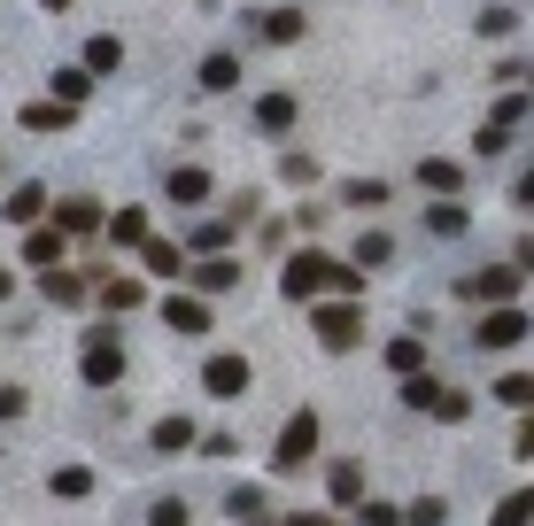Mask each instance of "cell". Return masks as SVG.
<instances>
[{
    "instance_id": "6da1fadb",
    "label": "cell",
    "mask_w": 534,
    "mask_h": 526,
    "mask_svg": "<svg viewBox=\"0 0 534 526\" xmlns=\"http://www.w3.org/2000/svg\"><path fill=\"white\" fill-rule=\"evenodd\" d=\"M318 287H356L349 263H326V256H295L287 263V294H318Z\"/></svg>"
},
{
    "instance_id": "7a4b0ae2",
    "label": "cell",
    "mask_w": 534,
    "mask_h": 526,
    "mask_svg": "<svg viewBox=\"0 0 534 526\" xmlns=\"http://www.w3.org/2000/svg\"><path fill=\"white\" fill-rule=\"evenodd\" d=\"M248 380H256V364H248V356H209V372H202V387L217 395V403L248 395Z\"/></svg>"
},
{
    "instance_id": "3957f363",
    "label": "cell",
    "mask_w": 534,
    "mask_h": 526,
    "mask_svg": "<svg viewBox=\"0 0 534 526\" xmlns=\"http://www.w3.org/2000/svg\"><path fill=\"white\" fill-rule=\"evenodd\" d=\"M310 449H318V410H295V418H287V434H279V449H271V457H279V465L295 472L302 457H310Z\"/></svg>"
},
{
    "instance_id": "277c9868",
    "label": "cell",
    "mask_w": 534,
    "mask_h": 526,
    "mask_svg": "<svg viewBox=\"0 0 534 526\" xmlns=\"http://www.w3.org/2000/svg\"><path fill=\"white\" fill-rule=\"evenodd\" d=\"M356 325H364V318H356L349 302H333V310H318V333H326V349H356Z\"/></svg>"
},
{
    "instance_id": "5b68a950",
    "label": "cell",
    "mask_w": 534,
    "mask_h": 526,
    "mask_svg": "<svg viewBox=\"0 0 534 526\" xmlns=\"http://www.w3.org/2000/svg\"><path fill=\"white\" fill-rule=\"evenodd\" d=\"M519 333H527V318H519V310H488V318H480V341H488V349H511V341H519Z\"/></svg>"
},
{
    "instance_id": "8992f818",
    "label": "cell",
    "mask_w": 534,
    "mask_h": 526,
    "mask_svg": "<svg viewBox=\"0 0 534 526\" xmlns=\"http://www.w3.org/2000/svg\"><path fill=\"white\" fill-rule=\"evenodd\" d=\"M163 318H171L178 333H209V302H202V294H171V302H163Z\"/></svg>"
},
{
    "instance_id": "52a82bcc",
    "label": "cell",
    "mask_w": 534,
    "mask_h": 526,
    "mask_svg": "<svg viewBox=\"0 0 534 526\" xmlns=\"http://www.w3.org/2000/svg\"><path fill=\"white\" fill-rule=\"evenodd\" d=\"M194 449V418H163L155 426V457H186Z\"/></svg>"
},
{
    "instance_id": "ba28073f",
    "label": "cell",
    "mask_w": 534,
    "mask_h": 526,
    "mask_svg": "<svg viewBox=\"0 0 534 526\" xmlns=\"http://www.w3.org/2000/svg\"><path fill=\"white\" fill-rule=\"evenodd\" d=\"M86 380H93V387H109V380H124V356L109 349V341H93V356H86Z\"/></svg>"
},
{
    "instance_id": "9c48e42d",
    "label": "cell",
    "mask_w": 534,
    "mask_h": 526,
    "mask_svg": "<svg viewBox=\"0 0 534 526\" xmlns=\"http://www.w3.org/2000/svg\"><path fill=\"white\" fill-rule=\"evenodd\" d=\"M171 202H186V209L209 202V171H202V163H194V171H171Z\"/></svg>"
},
{
    "instance_id": "30bf717a",
    "label": "cell",
    "mask_w": 534,
    "mask_h": 526,
    "mask_svg": "<svg viewBox=\"0 0 534 526\" xmlns=\"http://www.w3.org/2000/svg\"><path fill=\"white\" fill-rule=\"evenodd\" d=\"M225 511H233L240 526H271V503L256 496V488H233V503H225Z\"/></svg>"
},
{
    "instance_id": "8fae6325",
    "label": "cell",
    "mask_w": 534,
    "mask_h": 526,
    "mask_svg": "<svg viewBox=\"0 0 534 526\" xmlns=\"http://www.w3.org/2000/svg\"><path fill=\"white\" fill-rule=\"evenodd\" d=\"M256 124H264V132H287V124H295V101H287V93H264V101H256Z\"/></svg>"
},
{
    "instance_id": "7c38bea8",
    "label": "cell",
    "mask_w": 534,
    "mask_h": 526,
    "mask_svg": "<svg viewBox=\"0 0 534 526\" xmlns=\"http://www.w3.org/2000/svg\"><path fill=\"white\" fill-rule=\"evenodd\" d=\"M418 178H426L434 194H457V186H465V171H457V163H442V155H426V163H418Z\"/></svg>"
},
{
    "instance_id": "4fadbf2b",
    "label": "cell",
    "mask_w": 534,
    "mask_h": 526,
    "mask_svg": "<svg viewBox=\"0 0 534 526\" xmlns=\"http://www.w3.org/2000/svg\"><path fill=\"white\" fill-rule=\"evenodd\" d=\"M202 86H209V93H233V86H240V62H233V55H209V62H202Z\"/></svg>"
},
{
    "instance_id": "5bb4252c",
    "label": "cell",
    "mask_w": 534,
    "mask_h": 526,
    "mask_svg": "<svg viewBox=\"0 0 534 526\" xmlns=\"http://www.w3.org/2000/svg\"><path fill=\"white\" fill-rule=\"evenodd\" d=\"M194 279H202L209 294H225V287H233V279H240V263H233V256H209L202 271H194Z\"/></svg>"
},
{
    "instance_id": "9a60e30c",
    "label": "cell",
    "mask_w": 534,
    "mask_h": 526,
    "mask_svg": "<svg viewBox=\"0 0 534 526\" xmlns=\"http://www.w3.org/2000/svg\"><path fill=\"white\" fill-rule=\"evenodd\" d=\"M55 93H62V109H78L93 93V70H55Z\"/></svg>"
},
{
    "instance_id": "2e32d148",
    "label": "cell",
    "mask_w": 534,
    "mask_h": 526,
    "mask_svg": "<svg viewBox=\"0 0 534 526\" xmlns=\"http://www.w3.org/2000/svg\"><path fill=\"white\" fill-rule=\"evenodd\" d=\"M55 225H62V233H93V225H101V209H93V202H62Z\"/></svg>"
},
{
    "instance_id": "e0dca14e",
    "label": "cell",
    "mask_w": 534,
    "mask_h": 526,
    "mask_svg": "<svg viewBox=\"0 0 534 526\" xmlns=\"http://www.w3.org/2000/svg\"><path fill=\"white\" fill-rule=\"evenodd\" d=\"M341 202H349V209H380L387 202V178H380V186H372V178H356V186H341Z\"/></svg>"
},
{
    "instance_id": "ac0fdd59",
    "label": "cell",
    "mask_w": 534,
    "mask_h": 526,
    "mask_svg": "<svg viewBox=\"0 0 534 526\" xmlns=\"http://www.w3.org/2000/svg\"><path fill=\"white\" fill-rule=\"evenodd\" d=\"M39 209H47V194H39V186H16V194H8V217H16V225H31Z\"/></svg>"
},
{
    "instance_id": "d6986e66",
    "label": "cell",
    "mask_w": 534,
    "mask_h": 526,
    "mask_svg": "<svg viewBox=\"0 0 534 526\" xmlns=\"http://www.w3.org/2000/svg\"><path fill=\"white\" fill-rule=\"evenodd\" d=\"M264 39H279V47L302 39V16H295V8H271V16H264Z\"/></svg>"
},
{
    "instance_id": "ffe728a7",
    "label": "cell",
    "mask_w": 534,
    "mask_h": 526,
    "mask_svg": "<svg viewBox=\"0 0 534 526\" xmlns=\"http://www.w3.org/2000/svg\"><path fill=\"white\" fill-rule=\"evenodd\" d=\"M356 263H364V271H387V263H395V240H387V233H372L364 248H356Z\"/></svg>"
},
{
    "instance_id": "44dd1931",
    "label": "cell",
    "mask_w": 534,
    "mask_h": 526,
    "mask_svg": "<svg viewBox=\"0 0 534 526\" xmlns=\"http://www.w3.org/2000/svg\"><path fill=\"white\" fill-rule=\"evenodd\" d=\"M109 233L132 248V240H148V217H140V209H117V217H109Z\"/></svg>"
},
{
    "instance_id": "7402d4cb",
    "label": "cell",
    "mask_w": 534,
    "mask_h": 526,
    "mask_svg": "<svg viewBox=\"0 0 534 526\" xmlns=\"http://www.w3.org/2000/svg\"><path fill=\"white\" fill-rule=\"evenodd\" d=\"M101 302H109V310H140V279H109Z\"/></svg>"
},
{
    "instance_id": "603a6c76",
    "label": "cell",
    "mask_w": 534,
    "mask_h": 526,
    "mask_svg": "<svg viewBox=\"0 0 534 526\" xmlns=\"http://www.w3.org/2000/svg\"><path fill=\"white\" fill-rule=\"evenodd\" d=\"M403 519H411V526H442V519H449V503H442V496H418Z\"/></svg>"
},
{
    "instance_id": "cb8c5ba5",
    "label": "cell",
    "mask_w": 534,
    "mask_h": 526,
    "mask_svg": "<svg viewBox=\"0 0 534 526\" xmlns=\"http://www.w3.org/2000/svg\"><path fill=\"white\" fill-rule=\"evenodd\" d=\"M86 488H93L86 465H62V472H55V496H86Z\"/></svg>"
},
{
    "instance_id": "d4e9b609",
    "label": "cell",
    "mask_w": 534,
    "mask_h": 526,
    "mask_svg": "<svg viewBox=\"0 0 534 526\" xmlns=\"http://www.w3.org/2000/svg\"><path fill=\"white\" fill-rule=\"evenodd\" d=\"M356 526H403V511L395 503H356Z\"/></svg>"
},
{
    "instance_id": "484cf974",
    "label": "cell",
    "mask_w": 534,
    "mask_h": 526,
    "mask_svg": "<svg viewBox=\"0 0 534 526\" xmlns=\"http://www.w3.org/2000/svg\"><path fill=\"white\" fill-rule=\"evenodd\" d=\"M117 62H124L117 39H93V47H86V70H117Z\"/></svg>"
},
{
    "instance_id": "4316f807",
    "label": "cell",
    "mask_w": 534,
    "mask_h": 526,
    "mask_svg": "<svg viewBox=\"0 0 534 526\" xmlns=\"http://www.w3.org/2000/svg\"><path fill=\"white\" fill-rule=\"evenodd\" d=\"M148 271H163V279H171V271H186V263H178L171 240H148Z\"/></svg>"
},
{
    "instance_id": "83f0119b",
    "label": "cell",
    "mask_w": 534,
    "mask_h": 526,
    "mask_svg": "<svg viewBox=\"0 0 534 526\" xmlns=\"http://www.w3.org/2000/svg\"><path fill=\"white\" fill-rule=\"evenodd\" d=\"M426 225H434V233H465V209H457V202H434V209H426Z\"/></svg>"
},
{
    "instance_id": "f1b7e54d",
    "label": "cell",
    "mask_w": 534,
    "mask_h": 526,
    "mask_svg": "<svg viewBox=\"0 0 534 526\" xmlns=\"http://www.w3.org/2000/svg\"><path fill=\"white\" fill-rule=\"evenodd\" d=\"M356 488H364V472H356V465H333V496L356 503Z\"/></svg>"
},
{
    "instance_id": "f546056e",
    "label": "cell",
    "mask_w": 534,
    "mask_h": 526,
    "mask_svg": "<svg viewBox=\"0 0 534 526\" xmlns=\"http://www.w3.org/2000/svg\"><path fill=\"white\" fill-rule=\"evenodd\" d=\"M24 256H31V263H55V256H62V233H31Z\"/></svg>"
},
{
    "instance_id": "4dcf8cb0",
    "label": "cell",
    "mask_w": 534,
    "mask_h": 526,
    "mask_svg": "<svg viewBox=\"0 0 534 526\" xmlns=\"http://www.w3.org/2000/svg\"><path fill=\"white\" fill-rule=\"evenodd\" d=\"M148 526H186V503H178V496H163V503L148 511Z\"/></svg>"
},
{
    "instance_id": "1f68e13d",
    "label": "cell",
    "mask_w": 534,
    "mask_h": 526,
    "mask_svg": "<svg viewBox=\"0 0 534 526\" xmlns=\"http://www.w3.org/2000/svg\"><path fill=\"white\" fill-rule=\"evenodd\" d=\"M480 31H488V39H504V31H519V16H511V8H488V16H480Z\"/></svg>"
},
{
    "instance_id": "d6a6232c",
    "label": "cell",
    "mask_w": 534,
    "mask_h": 526,
    "mask_svg": "<svg viewBox=\"0 0 534 526\" xmlns=\"http://www.w3.org/2000/svg\"><path fill=\"white\" fill-rule=\"evenodd\" d=\"M387 364L395 372H418V341H387Z\"/></svg>"
},
{
    "instance_id": "836d02e7",
    "label": "cell",
    "mask_w": 534,
    "mask_h": 526,
    "mask_svg": "<svg viewBox=\"0 0 534 526\" xmlns=\"http://www.w3.org/2000/svg\"><path fill=\"white\" fill-rule=\"evenodd\" d=\"M24 124H31V132H62V124H70V109H31Z\"/></svg>"
},
{
    "instance_id": "e575fe53",
    "label": "cell",
    "mask_w": 534,
    "mask_h": 526,
    "mask_svg": "<svg viewBox=\"0 0 534 526\" xmlns=\"http://www.w3.org/2000/svg\"><path fill=\"white\" fill-rule=\"evenodd\" d=\"M496 526H527V496H511L504 511H496Z\"/></svg>"
},
{
    "instance_id": "d590c367",
    "label": "cell",
    "mask_w": 534,
    "mask_h": 526,
    "mask_svg": "<svg viewBox=\"0 0 534 526\" xmlns=\"http://www.w3.org/2000/svg\"><path fill=\"white\" fill-rule=\"evenodd\" d=\"M24 410V387H0V418H16Z\"/></svg>"
},
{
    "instance_id": "8d00e7d4",
    "label": "cell",
    "mask_w": 534,
    "mask_h": 526,
    "mask_svg": "<svg viewBox=\"0 0 534 526\" xmlns=\"http://www.w3.org/2000/svg\"><path fill=\"white\" fill-rule=\"evenodd\" d=\"M8 294H16V279H8V271H0V302H8Z\"/></svg>"
},
{
    "instance_id": "74e56055",
    "label": "cell",
    "mask_w": 534,
    "mask_h": 526,
    "mask_svg": "<svg viewBox=\"0 0 534 526\" xmlns=\"http://www.w3.org/2000/svg\"><path fill=\"white\" fill-rule=\"evenodd\" d=\"M310 526H333V519H310Z\"/></svg>"
}]
</instances>
